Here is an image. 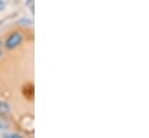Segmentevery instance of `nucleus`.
I'll return each instance as SVG.
<instances>
[{"label": "nucleus", "instance_id": "nucleus-1", "mask_svg": "<svg viewBox=\"0 0 149 138\" xmlns=\"http://www.w3.org/2000/svg\"><path fill=\"white\" fill-rule=\"evenodd\" d=\"M22 42V35L19 32H15L12 35H9V37L6 39V48L9 50H13L15 48H17Z\"/></svg>", "mask_w": 149, "mask_h": 138}, {"label": "nucleus", "instance_id": "nucleus-4", "mask_svg": "<svg viewBox=\"0 0 149 138\" xmlns=\"http://www.w3.org/2000/svg\"><path fill=\"white\" fill-rule=\"evenodd\" d=\"M33 1H34V0H27V2H26V4H27V5H30Z\"/></svg>", "mask_w": 149, "mask_h": 138}, {"label": "nucleus", "instance_id": "nucleus-5", "mask_svg": "<svg viewBox=\"0 0 149 138\" xmlns=\"http://www.w3.org/2000/svg\"><path fill=\"white\" fill-rule=\"evenodd\" d=\"M0 54H1V52H0Z\"/></svg>", "mask_w": 149, "mask_h": 138}, {"label": "nucleus", "instance_id": "nucleus-3", "mask_svg": "<svg viewBox=\"0 0 149 138\" xmlns=\"http://www.w3.org/2000/svg\"><path fill=\"white\" fill-rule=\"evenodd\" d=\"M2 8H3V2H2V1L0 0V11H1Z\"/></svg>", "mask_w": 149, "mask_h": 138}, {"label": "nucleus", "instance_id": "nucleus-2", "mask_svg": "<svg viewBox=\"0 0 149 138\" xmlns=\"http://www.w3.org/2000/svg\"><path fill=\"white\" fill-rule=\"evenodd\" d=\"M9 104L6 102H0V114L1 115H7L9 113Z\"/></svg>", "mask_w": 149, "mask_h": 138}]
</instances>
